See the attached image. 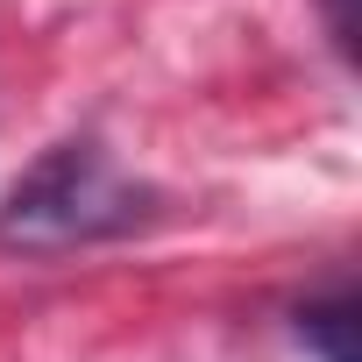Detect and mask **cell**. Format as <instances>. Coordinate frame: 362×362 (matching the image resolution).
Returning a JSON list of instances; mask_svg holds the SVG:
<instances>
[{
    "mask_svg": "<svg viewBox=\"0 0 362 362\" xmlns=\"http://www.w3.org/2000/svg\"><path fill=\"white\" fill-rule=\"evenodd\" d=\"M355 291L348 284H327L320 298H305L298 313H291V334H298V348L313 355V362H355Z\"/></svg>",
    "mask_w": 362,
    "mask_h": 362,
    "instance_id": "obj_2",
    "label": "cell"
},
{
    "mask_svg": "<svg viewBox=\"0 0 362 362\" xmlns=\"http://www.w3.org/2000/svg\"><path fill=\"white\" fill-rule=\"evenodd\" d=\"M320 15H327V36H334L341 64H355V0H320Z\"/></svg>",
    "mask_w": 362,
    "mask_h": 362,
    "instance_id": "obj_3",
    "label": "cell"
},
{
    "mask_svg": "<svg viewBox=\"0 0 362 362\" xmlns=\"http://www.w3.org/2000/svg\"><path fill=\"white\" fill-rule=\"evenodd\" d=\"M156 221H163L156 185L121 170L107 142L64 135L8 185V199H0V249L64 256V249H100V242L149 235Z\"/></svg>",
    "mask_w": 362,
    "mask_h": 362,
    "instance_id": "obj_1",
    "label": "cell"
}]
</instances>
